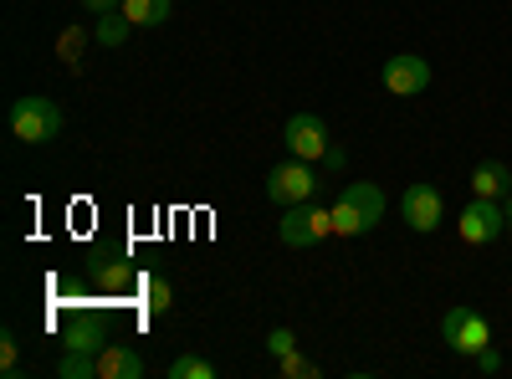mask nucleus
I'll return each mask as SVG.
<instances>
[{"label": "nucleus", "mask_w": 512, "mask_h": 379, "mask_svg": "<svg viewBox=\"0 0 512 379\" xmlns=\"http://www.w3.org/2000/svg\"><path fill=\"white\" fill-rule=\"evenodd\" d=\"M82 41H88V36H82V26H67V31L57 36V57H62L67 67H77V52H82Z\"/></svg>", "instance_id": "obj_20"}, {"label": "nucleus", "mask_w": 512, "mask_h": 379, "mask_svg": "<svg viewBox=\"0 0 512 379\" xmlns=\"http://www.w3.org/2000/svg\"><path fill=\"white\" fill-rule=\"evenodd\" d=\"M282 144H287V154H297V159H308V164H318L333 144H328V123L318 118V113H292L287 123H282Z\"/></svg>", "instance_id": "obj_9"}, {"label": "nucleus", "mask_w": 512, "mask_h": 379, "mask_svg": "<svg viewBox=\"0 0 512 379\" xmlns=\"http://www.w3.org/2000/svg\"><path fill=\"white\" fill-rule=\"evenodd\" d=\"M512 190V170L502 159H482L477 170H472V195H487V200H507Z\"/></svg>", "instance_id": "obj_12"}, {"label": "nucleus", "mask_w": 512, "mask_h": 379, "mask_svg": "<svg viewBox=\"0 0 512 379\" xmlns=\"http://www.w3.org/2000/svg\"><path fill=\"white\" fill-rule=\"evenodd\" d=\"M441 339L456 349V354H466V359H477L487 344H492V323L477 313V308H466V303H456V308H446V318H441Z\"/></svg>", "instance_id": "obj_5"}, {"label": "nucleus", "mask_w": 512, "mask_h": 379, "mask_svg": "<svg viewBox=\"0 0 512 379\" xmlns=\"http://www.w3.org/2000/svg\"><path fill=\"white\" fill-rule=\"evenodd\" d=\"M323 190V180H318V164H308V159H282V164H272L267 170V200L272 205H297V200H313Z\"/></svg>", "instance_id": "obj_4"}, {"label": "nucleus", "mask_w": 512, "mask_h": 379, "mask_svg": "<svg viewBox=\"0 0 512 379\" xmlns=\"http://www.w3.org/2000/svg\"><path fill=\"white\" fill-rule=\"evenodd\" d=\"M62 339H67V349H82V354H103L113 344L108 339V323L98 313H72L67 328H62Z\"/></svg>", "instance_id": "obj_10"}, {"label": "nucleus", "mask_w": 512, "mask_h": 379, "mask_svg": "<svg viewBox=\"0 0 512 379\" xmlns=\"http://www.w3.org/2000/svg\"><path fill=\"white\" fill-rule=\"evenodd\" d=\"M57 374H62V379H98V354L62 349V359H57Z\"/></svg>", "instance_id": "obj_14"}, {"label": "nucleus", "mask_w": 512, "mask_h": 379, "mask_svg": "<svg viewBox=\"0 0 512 379\" xmlns=\"http://www.w3.org/2000/svg\"><path fill=\"white\" fill-rule=\"evenodd\" d=\"M267 349H272V359L292 354V349H297V339H292V328H272V333H267Z\"/></svg>", "instance_id": "obj_22"}, {"label": "nucleus", "mask_w": 512, "mask_h": 379, "mask_svg": "<svg viewBox=\"0 0 512 379\" xmlns=\"http://www.w3.org/2000/svg\"><path fill=\"white\" fill-rule=\"evenodd\" d=\"M144 298L154 313H169V282L164 277H144Z\"/></svg>", "instance_id": "obj_21"}, {"label": "nucleus", "mask_w": 512, "mask_h": 379, "mask_svg": "<svg viewBox=\"0 0 512 379\" xmlns=\"http://www.w3.org/2000/svg\"><path fill=\"white\" fill-rule=\"evenodd\" d=\"M144 374H149L144 354L128 349V344H108L98 354V379H144Z\"/></svg>", "instance_id": "obj_11"}, {"label": "nucleus", "mask_w": 512, "mask_h": 379, "mask_svg": "<svg viewBox=\"0 0 512 379\" xmlns=\"http://www.w3.org/2000/svg\"><path fill=\"white\" fill-rule=\"evenodd\" d=\"M93 277H98V287H103V292H128V282H134L128 262H118V257H113V262H98V267H93Z\"/></svg>", "instance_id": "obj_15"}, {"label": "nucleus", "mask_w": 512, "mask_h": 379, "mask_svg": "<svg viewBox=\"0 0 512 379\" xmlns=\"http://www.w3.org/2000/svg\"><path fill=\"white\" fill-rule=\"evenodd\" d=\"M277 374H282V379H318V359H308V354L292 349V354L277 359Z\"/></svg>", "instance_id": "obj_18"}, {"label": "nucleus", "mask_w": 512, "mask_h": 379, "mask_svg": "<svg viewBox=\"0 0 512 379\" xmlns=\"http://www.w3.org/2000/svg\"><path fill=\"white\" fill-rule=\"evenodd\" d=\"M323 236H333V205H323L318 195L282 210V221H277V241L282 246L303 251V246H318Z\"/></svg>", "instance_id": "obj_3"}, {"label": "nucleus", "mask_w": 512, "mask_h": 379, "mask_svg": "<svg viewBox=\"0 0 512 379\" xmlns=\"http://www.w3.org/2000/svg\"><path fill=\"white\" fill-rule=\"evenodd\" d=\"M169 379H216V364L200 359V354H180L169 364Z\"/></svg>", "instance_id": "obj_17"}, {"label": "nucleus", "mask_w": 512, "mask_h": 379, "mask_svg": "<svg viewBox=\"0 0 512 379\" xmlns=\"http://www.w3.org/2000/svg\"><path fill=\"white\" fill-rule=\"evenodd\" d=\"M0 374H6V379H21V344H16L11 328L0 333Z\"/></svg>", "instance_id": "obj_19"}, {"label": "nucleus", "mask_w": 512, "mask_h": 379, "mask_svg": "<svg viewBox=\"0 0 512 379\" xmlns=\"http://www.w3.org/2000/svg\"><path fill=\"white\" fill-rule=\"evenodd\" d=\"M128 31H134V21H128L123 11H108V16H98V41H103V47H123V41H128Z\"/></svg>", "instance_id": "obj_16"}, {"label": "nucleus", "mask_w": 512, "mask_h": 379, "mask_svg": "<svg viewBox=\"0 0 512 379\" xmlns=\"http://www.w3.org/2000/svg\"><path fill=\"white\" fill-rule=\"evenodd\" d=\"M456 231H461V241H466V246H492V241L507 231V210H502V200L472 195V205L461 210Z\"/></svg>", "instance_id": "obj_6"}, {"label": "nucleus", "mask_w": 512, "mask_h": 379, "mask_svg": "<svg viewBox=\"0 0 512 379\" xmlns=\"http://www.w3.org/2000/svg\"><path fill=\"white\" fill-rule=\"evenodd\" d=\"M118 6H123V0H82V11H88V16H108Z\"/></svg>", "instance_id": "obj_24"}, {"label": "nucleus", "mask_w": 512, "mask_h": 379, "mask_svg": "<svg viewBox=\"0 0 512 379\" xmlns=\"http://www.w3.org/2000/svg\"><path fill=\"white\" fill-rule=\"evenodd\" d=\"M400 216H405V226L410 231H436L441 226V216H446V195L431 185V180H410L405 185V195H400Z\"/></svg>", "instance_id": "obj_7"}, {"label": "nucleus", "mask_w": 512, "mask_h": 379, "mask_svg": "<svg viewBox=\"0 0 512 379\" xmlns=\"http://www.w3.org/2000/svg\"><path fill=\"white\" fill-rule=\"evenodd\" d=\"M118 11L134 21V26H164L169 11H175V0H123Z\"/></svg>", "instance_id": "obj_13"}, {"label": "nucleus", "mask_w": 512, "mask_h": 379, "mask_svg": "<svg viewBox=\"0 0 512 379\" xmlns=\"http://www.w3.org/2000/svg\"><path fill=\"white\" fill-rule=\"evenodd\" d=\"M384 221V190L374 180H349L333 200V236H369Z\"/></svg>", "instance_id": "obj_1"}, {"label": "nucleus", "mask_w": 512, "mask_h": 379, "mask_svg": "<svg viewBox=\"0 0 512 379\" xmlns=\"http://www.w3.org/2000/svg\"><path fill=\"white\" fill-rule=\"evenodd\" d=\"M62 129H67V113L57 108V98L31 93V98H16V103H11V134H16L21 144L41 149V144L62 139Z\"/></svg>", "instance_id": "obj_2"}, {"label": "nucleus", "mask_w": 512, "mask_h": 379, "mask_svg": "<svg viewBox=\"0 0 512 379\" xmlns=\"http://www.w3.org/2000/svg\"><path fill=\"white\" fill-rule=\"evenodd\" d=\"M431 62L425 57H415V52H400V57H384V67H379V82H384V93H395V98H415V93H425L431 88Z\"/></svg>", "instance_id": "obj_8"}, {"label": "nucleus", "mask_w": 512, "mask_h": 379, "mask_svg": "<svg viewBox=\"0 0 512 379\" xmlns=\"http://www.w3.org/2000/svg\"><path fill=\"white\" fill-rule=\"evenodd\" d=\"M502 210H507V231H512V190H507V200H502Z\"/></svg>", "instance_id": "obj_25"}, {"label": "nucleus", "mask_w": 512, "mask_h": 379, "mask_svg": "<svg viewBox=\"0 0 512 379\" xmlns=\"http://www.w3.org/2000/svg\"><path fill=\"white\" fill-rule=\"evenodd\" d=\"M477 369H482V374H497V369H502V354H497V349L487 344V349L477 354Z\"/></svg>", "instance_id": "obj_23"}]
</instances>
